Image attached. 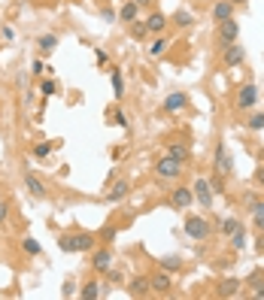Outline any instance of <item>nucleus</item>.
<instances>
[{"mask_svg":"<svg viewBox=\"0 0 264 300\" xmlns=\"http://www.w3.org/2000/svg\"><path fill=\"white\" fill-rule=\"evenodd\" d=\"M219 27H216V39H219V49H225V46H231V42H237V36H240V21L231 15V18H225V21H216Z\"/></svg>","mask_w":264,"mask_h":300,"instance_id":"2","label":"nucleus"},{"mask_svg":"<svg viewBox=\"0 0 264 300\" xmlns=\"http://www.w3.org/2000/svg\"><path fill=\"white\" fill-rule=\"evenodd\" d=\"M261 127H264V112H255L249 118V131H261Z\"/></svg>","mask_w":264,"mask_h":300,"instance_id":"30","label":"nucleus"},{"mask_svg":"<svg viewBox=\"0 0 264 300\" xmlns=\"http://www.w3.org/2000/svg\"><path fill=\"white\" fill-rule=\"evenodd\" d=\"M134 3H137V6H149L152 0H134Z\"/></svg>","mask_w":264,"mask_h":300,"instance_id":"43","label":"nucleus"},{"mask_svg":"<svg viewBox=\"0 0 264 300\" xmlns=\"http://www.w3.org/2000/svg\"><path fill=\"white\" fill-rule=\"evenodd\" d=\"M237 228H240V222H237V219H225V222H222V228H219V231H222V234H225V237H231V234H234V231H237Z\"/></svg>","mask_w":264,"mask_h":300,"instance_id":"27","label":"nucleus"},{"mask_svg":"<svg viewBox=\"0 0 264 300\" xmlns=\"http://www.w3.org/2000/svg\"><path fill=\"white\" fill-rule=\"evenodd\" d=\"M234 15V3L231 0H219L216 6H213V21H225V18H231Z\"/></svg>","mask_w":264,"mask_h":300,"instance_id":"13","label":"nucleus"},{"mask_svg":"<svg viewBox=\"0 0 264 300\" xmlns=\"http://www.w3.org/2000/svg\"><path fill=\"white\" fill-rule=\"evenodd\" d=\"M243 61H246V49H243L240 42H231V46L222 49V64H225V67H237V64H243Z\"/></svg>","mask_w":264,"mask_h":300,"instance_id":"5","label":"nucleus"},{"mask_svg":"<svg viewBox=\"0 0 264 300\" xmlns=\"http://www.w3.org/2000/svg\"><path fill=\"white\" fill-rule=\"evenodd\" d=\"M128 191H131V185H128V182H116V185L109 188V194H106V200H109V203H119V200H122V197H125Z\"/></svg>","mask_w":264,"mask_h":300,"instance_id":"16","label":"nucleus"},{"mask_svg":"<svg viewBox=\"0 0 264 300\" xmlns=\"http://www.w3.org/2000/svg\"><path fill=\"white\" fill-rule=\"evenodd\" d=\"M261 212H264V200L261 203H252V216H261Z\"/></svg>","mask_w":264,"mask_h":300,"instance_id":"38","label":"nucleus"},{"mask_svg":"<svg viewBox=\"0 0 264 300\" xmlns=\"http://www.w3.org/2000/svg\"><path fill=\"white\" fill-rule=\"evenodd\" d=\"M164 49H167V39H155V42L149 46V52H152V55H164Z\"/></svg>","mask_w":264,"mask_h":300,"instance_id":"32","label":"nucleus"},{"mask_svg":"<svg viewBox=\"0 0 264 300\" xmlns=\"http://www.w3.org/2000/svg\"><path fill=\"white\" fill-rule=\"evenodd\" d=\"M167 155H170V158H176L179 164H185V161H188V149H185V146H170V152H167Z\"/></svg>","mask_w":264,"mask_h":300,"instance_id":"24","label":"nucleus"},{"mask_svg":"<svg viewBox=\"0 0 264 300\" xmlns=\"http://www.w3.org/2000/svg\"><path fill=\"white\" fill-rule=\"evenodd\" d=\"M237 288H240V282H237V279H228V282L219 285V297H234Z\"/></svg>","mask_w":264,"mask_h":300,"instance_id":"21","label":"nucleus"},{"mask_svg":"<svg viewBox=\"0 0 264 300\" xmlns=\"http://www.w3.org/2000/svg\"><path fill=\"white\" fill-rule=\"evenodd\" d=\"M146 33H149L146 21H134V24H131V36H134V39H146Z\"/></svg>","mask_w":264,"mask_h":300,"instance_id":"23","label":"nucleus"},{"mask_svg":"<svg viewBox=\"0 0 264 300\" xmlns=\"http://www.w3.org/2000/svg\"><path fill=\"white\" fill-rule=\"evenodd\" d=\"M231 170H234V158H231L228 146H225V143H219V149H216V173L228 176Z\"/></svg>","mask_w":264,"mask_h":300,"instance_id":"6","label":"nucleus"},{"mask_svg":"<svg viewBox=\"0 0 264 300\" xmlns=\"http://www.w3.org/2000/svg\"><path fill=\"white\" fill-rule=\"evenodd\" d=\"M146 291H149V279H134V282H131V294H134V297H143Z\"/></svg>","mask_w":264,"mask_h":300,"instance_id":"22","label":"nucleus"},{"mask_svg":"<svg viewBox=\"0 0 264 300\" xmlns=\"http://www.w3.org/2000/svg\"><path fill=\"white\" fill-rule=\"evenodd\" d=\"M40 94H43V97H52V94H55V82H52V79H46V82L40 85Z\"/></svg>","mask_w":264,"mask_h":300,"instance_id":"33","label":"nucleus"},{"mask_svg":"<svg viewBox=\"0 0 264 300\" xmlns=\"http://www.w3.org/2000/svg\"><path fill=\"white\" fill-rule=\"evenodd\" d=\"M146 27H149V33H161V30L167 27V18H164V12H152V15L146 18Z\"/></svg>","mask_w":264,"mask_h":300,"instance_id":"14","label":"nucleus"},{"mask_svg":"<svg viewBox=\"0 0 264 300\" xmlns=\"http://www.w3.org/2000/svg\"><path fill=\"white\" fill-rule=\"evenodd\" d=\"M6 212H9V206H6V203L0 200V222H6Z\"/></svg>","mask_w":264,"mask_h":300,"instance_id":"41","label":"nucleus"},{"mask_svg":"<svg viewBox=\"0 0 264 300\" xmlns=\"http://www.w3.org/2000/svg\"><path fill=\"white\" fill-rule=\"evenodd\" d=\"M155 173H158V179H179V173H182V164L176 161V158H161L158 161V167H155Z\"/></svg>","mask_w":264,"mask_h":300,"instance_id":"4","label":"nucleus"},{"mask_svg":"<svg viewBox=\"0 0 264 300\" xmlns=\"http://www.w3.org/2000/svg\"><path fill=\"white\" fill-rule=\"evenodd\" d=\"M73 288H76V285L67 279V282H64V288H61V294H64V297H70V294H73Z\"/></svg>","mask_w":264,"mask_h":300,"instance_id":"36","label":"nucleus"},{"mask_svg":"<svg viewBox=\"0 0 264 300\" xmlns=\"http://www.w3.org/2000/svg\"><path fill=\"white\" fill-rule=\"evenodd\" d=\"M33 73H46V64L43 61H33Z\"/></svg>","mask_w":264,"mask_h":300,"instance_id":"40","label":"nucleus"},{"mask_svg":"<svg viewBox=\"0 0 264 300\" xmlns=\"http://www.w3.org/2000/svg\"><path fill=\"white\" fill-rule=\"evenodd\" d=\"M252 297H264V282L258 279V276L252 279Z\"/></svg>","mask_w":264,"mask_h":300,"instance_id":"34","label":"nucleus"},{"mask_svg":"<svg viewBox=\"0 0 264 300\" xmlns=\"http://www.w3.org/2000/svg\"><path fill=\"white\" fill-rule=\"evenodd\" d=\"M58 246L64 252H91L94 249V237L91 234H64L58 240Z\"/></svg>","mask_w":264,"mask_h":300,"instance_id":"1","label":"nucleus"},{"mask_svg":"<svg viewBox=\"0 0 264 300\" xmlns=\"http://www.w3.org/2000/svg\"><path fill=\"white\" fill-rule=\"evenodd\" d=\"M149 288H152L155 294H170L173 285H170V276H167V273H155V276L149 279Z\"/></svg>","mask_w":264,"mask_h":300,"instance_id":"11","label":"nucleus"},{"mask_svg":"<svg viewBox=\"0 0 264 300\" xmlns=\"http://www.w3.org/2000/svg\"><path fill=\"white\" fill-rule=\"evenodd\" d=\"M173 21H176V27H188L195 18H192V12H185V9H179L176 15H173Z\"/></svg>","mask_w":264,"mask_h":300,"instance_id":"25","label":"nucleus"},{"mask_svg":"<svg viewBox=\"0 0 264 300\" xmlns=\"http://www.w3.org/2000/svg\"><path fill=\"white\" fill-rule=\"evenodd\" d=\"M91 267H94L97 273H106V270L112 267V252H109V249H97L94 258H91Z\"/></svg>","mask_w":264,"mask_h":300,"instance_id":"9","label":"nucleus"},{"mask_svg":"<svg viewBox=\"0 0 264 300\" xmlns=\"http://www.w3.org/2000/svg\"><path fill=\"white\" fill-rule=\"evenodd\" d=\"M24 188H27L33 197H46V185H43V179H40L36 173H30V170L24 173Z\"/></svg>","mask_w":264,"mask_h":300,"instance_id":"10","label":"nucleus"},{"mask_svg":"<svg viewBox=\"0 0 264 300\" xmlns=\"http://www.w3.org/2000/svg\"><path fill=\"white\" fill-rule=\"evenodd\" d=\"M255 100H258V88H255L252 82L243 85L240 94H237V106H240V109H249V106H255Z\"/></svg>","mask_w":264,"mask_h":300,"instance_id":"8","label":"nucleus"},{"mask_svg":"<svg viewBox=\"0 0 264 300\" xmlns=\"http://www.w3.org/2000/svg\"><path fill=\"white\" fill-rule=\"evenodd\" d=\"M112 97H125V79H122V73L119 70H112Z\"/></svg>","mask_w":264,"mask_h":300,"instance_id":"20","label":"nucleus"},{"mask_svg":"<svg viewBox=\"0 0 264 300\" xmlns=\"http://www.w3.org/2000/svg\"><path fill=\"white\" fill-rule=\"evenodd\" d=\"M192 191H195V200H198L201 206H207V209L213 206V185H210L207 179H195V188H192Z\"/></svg>","mask_w":264,"mask_h":300,"instance_id":"7","label":"nucleus"},{"mask_svg":"<svg viewBox=\"0 0 264 300\" xmlns=\"http://www.w3.org/2000/svg\"><path fill=\"white\" fill-rule=\"evenodd\" d=\"M185 234L192 237V240H207L210 237V225H207V219H201V216H185Z\"/></svg>","mask_w":264,"mask_h":300,"instance_id":"3","label":"nucleus"},{"mask_svg":"<svg viewBox=\"0 0 264 300\" xmlns=\"http://www.w3.org/2000/svg\"><path fill=\"white\" fill-rule=\"evenodd\" d=\"M49 155H52V146H49V143L33 146V158H49Z\"/></svg>","mask_w":264,"mask_h":300,"instance_id":"28","label":"nucleus"},{"mask_svg":"<svg viewBox=\"0 0 264 300\" xmlns=\"http://www.w3.org/2000/svg\"><path fill=\"white\" fill-rule=\"evenodd\" d=\"M255 228L264 234V212H261V216H255Z\"/></svg>","mask_w":264,"mask_h":300,"instance_id":"42","label":"nucleus"},{"mask_svg":"<svg viewBox=\"0 0 264 300\" xmlns=\"http://www.w3.org/2000/svg\"><path fill=\"white\" fill-rule=\"evenodd\" d=\"M195 203V191L192 188H176L173 191V206L176 209H185V206H192Z\"/></svg>","mask_w":264,"mask_h":300,"instance_id":"12","label":"nucleus"},{"mask_svg":"<svg viewBox=\"0 0 264 300\" xmlns=\"http://www.w3.org/2000/svg\"><path fill=\"white\" fill-rule=\"evenodd\" d=\"M112 121H116L119 127H128V115H125V112H116V115H112Z\"/></svg>","mask_w":264,"mask_h":300,"instance_id":"35","label":"nucleus"},{"mask_svg":"<svg viewBox=\"0 0 264 300\" xmlns=\"http://www.w3.org/2000/svg\"><path fill=\"white\" fill-rule=\"evenodd\" d=\"M161 267H164V270H179V258H176V255H167V258L161 261Z\"/></svg>","mask_w":264,"mask_h":300,"instance_id":"31","label":"nucleus"},{"mask_svg":"<svg viewBox=\"0 0 264 300\" xmlns=\"http://www.w3.org/2000/svg\"><path fill=\"white\" fill-rule=\"evenodd\" d=\"M231 3H234V6H243V3H246V0H231Z\"/></svg>","mask_w":264,"mask_h":300,"instance_id":"44","label":"nucleus"},{"mask_svg":"<svg viewBox=\"0 0 264 300\" xmlns=\"http://www.w3.org/2000/svg\"><path fill=\"white\" fill-rule=\"evenodd\" d=\"M185 103H188V97H185V94H179V91H176V94H170V97H167V100H164V109H167V112H176V109H182V106H185Z\"/></svg>","mask_w":264,"mask_h":300,"instance_id":"15","label":"nucleus"},{"mask_svg":"<svg viewBox=\"0 0 264 300\" xmlns=\"http://www.w3.org/2000/svg\"><path fill=\"white\" fill-rule=\"evenodd\" d=\"M94 58H97V64H106V52H100V49H97V52H94Z\"/></svg>","mask_w":264,"mask_h":300,"instance_id":"39","label":"nucleus"},{"mask_svg":"<svg viewBox=\"0 0 264 300\" xmlns=\"http://www.w3.org/2000/svg\"><path fill=\"white\" fill-rule=\"evenodd\" d=\"M231 249H234V252H243V249H246V231H243V225L231 234Z\"/></svg>","mask_w":264,"mask_h":300,"instance_id":"17","label":"nucleus"},{"mask_svg":"<svg viewBox=\"0 0 264 300\" xmlns=\"http://www.w3.org/2000/svg\"><path fill=\"white\" fill-rule=\"evenodd\" d=\"M97 294H100V282H88V285L82 288V297L85 300H94Z\"/></svg>","mask_w":264,"mask_h":300,"instance_id":"26","label":"nucleus"},{"mask_svg":"<svg viewBox=\"0 0 264 300\" xmlns=\"http://www.w3.org/2000/svg\"><path fill=\"white\" fill-rule=\"evenodd\" d=\"M137 12H140V6H137V3L131 0V3H125V6H122L119 18H122V21H137Z\"/></svg>","mask_w":264,"mask_h":300,"instance_id":"18","label":"nucleus"},{"mask_svg":"<svg viewBox=\"0 0 264 300\" xmlns=\"http://www.w3.org/2000/svg\"><path fill=\"white\" fill-rule=\"evenodd\" d=\"M255 182H258V185L264 188V164L258 167V170H255Z\"/></svg>","mask_w":264,"mask_h":300,"instance_id":"37","label":"nucleus"},{"mask_svg":"<svg viewBox=\"0 0 264 300\" xmlns=\"http://www.w3.org/2000/svg\"><path fill=\"white\" fill-rule=\"evenodd\" d=\"M24 252H27V255H40L43 249H40V243H36V240H30V237H24Z\"/></svg>","mask_w":264,"mask_h":300,"instance_id":"29","label":"nucleus"},{"mask_svg":"<svg viewBox=\"0 0 264 300\" xmlns=\"http://www.w3.org/2000/svg\"><path fill=\"white\" fill-rule=\"evenodd\" d=\"M36 46H40V52H46V55H49V52L58 46V36H55V33H43V36L36 39Z\"/></svg>","mask_w":264,"mask_h":300,"instance_id":"19","label":"nucleus"}]
</instances>
